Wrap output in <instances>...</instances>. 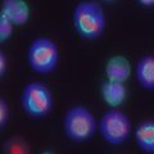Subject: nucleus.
Instances as JSON below:
<instances>
[{
    "mask_svg": "<svg viewBox=\"0 0 154 154\" xmlns=\"http://www.w3.org/2000/svg\"><path fill=\"white\" fill-rule=\"evenodd\" d=\"M72 25L81 38L88 41L98 40L107 26L103 7L94 0L80 2L72 12Z\"/></svg>",
    "mask_w": 154,
    "mask_h": 154,
    "instance_id": "nucleus-1",
    "label": "nucleus"
},
{
    "mask_svg": "<svg viewBox=\"0 0 154 154\" xmlns=\"http://www.w3.org/2000/svg\"><path fill=\"white\" fill-rule=\"evenodd\" d=\"M63 132L69 141L82 144L98 132V121L93 112L84 105H72L63 117Z\"/></svg>",
    "mask_w": 154,
    "mask_h": 154,
    "instance_id": "nucleus-2",
    "label": "nucleus"
},
{
    "mask_svg": "<svg viewBox=\"0 0 154 154\" xmlns=\"http://www.w3.org/2000/svg\"><path fill=\"white\" fill-rule=\"evenodd\" d=\"M26 60L32 72L37 75H49L57 69L59 63V48L51 38L38 36L28 45Z\"/></svg>",
    "mask_w": 154,
    "mask_h": 154,
    "instance_id": "nucleus-3",
    "label": "nucleus"
},
{
    "mask_svg": "<svg viewBox=\"0 0 154 154\" xmlns=\"http://www.w3.org/2000/svg\"><path fill=\"white\" fill-rule=\"evenodd\" d=\"M19 100L23 112L32 119L46 118L54 107V99L50 89L40 81H32L25 85Z\"/></svg>",
    "mask_w": 154,
    "mask_h": 154,
    "instance_id": "nucleus-4",
    "label": "nucleus"
},
{
    "mask_svg": "<svg viewBox=\"0 0 154 154\" xmlns=\"http://www.w3.org/2000/svg\"><path fill=\"white\" fill-rule=\"evenodd\" d=\"M132 125L126 113L118 108L105 110L98 122V132L103 140L112 146H119L131 136Z\"/></svg>",
    "mask_w": 154,
    "mask_h": 154,
    "instance_id": "nucleus-5",
    "label": "nucleus"
},
{
    "mask_svg": "<svg viewBox=\"0 0 154 154\" xmlns=\"http://www.w3.org/2000/svg\"><path fill=\"white\" fill-rule=\"evenodd\" d=\"M0 14L5 16L16 27H22L30 21L31 9L26 0H3Z\"/></svg>",
    "mask_w": 154,
    "mask_h": 154,
    "instance_id": "nucleus-6",
    "label": "nucleus"
},
{
    "mask_svg": "<svg viewBox=\"0 0 154 154\" xmlns=\"http://www.w3.org/2000/svg\"><path fill=\"white\" fill-rule=\"evenodd\" d=\"M100 96L107 107L119 108L127 99V88L125 82L105 79L100 86Z\"/></svg>",
    "mask_w": 154,
    "mask_h": 154,
    "instance_id": "nucleus-7",
    "label": "nucleus"
},
{
    "mask_svg": "<svg viewBox=\"0 0 154 154\" xmlns=\"http://www.w3.org/2000/svg\"><path fill=\"white\" fill-rule=\"evenodd\" d=\"M104 75L108 80L126 84L131 76V63L125 55H113L104 66Z\"/></svg>",
    "mask_w": 154,
    "mask_h": 154,
    "instance_id": "nucleus-8",
    "label": "nucleus"
},
{
    "mask_svg": "<svg viewBox=\"0 0 154 154\" xmlns=\"http://www.w3.org/2000/svg\"><path fill=\"white\" fill-rule=\"evenodd\" d=\"M137 84L146 91H154V54H146L137 60L134 69Z\"/></svg>",
    "mask_w": 154,
    "mask_h": 154,
    "instance_id": "nucleus-9",
    "label": "nucleus"
},
{
    "mask_svg": "<svg viewBox=\"0 0 154 154\" xmlns=\"http://www.w3.org/2000/svg\"><path fill=\"white\" fill-rule=\"evenodd\" d=\"M135 144L141 153L154 154V119L141 121L135 128Z\"/></svg>",
    "mask_w": 154,
    "mask_h": 154,
    "instance_id": "nucleus-10",
    "label": "nucleus"
},
{
    "mask_svg": "<svg viewBox=\"0 0 154 154\" xmlns=\"http://www.w3.org/2000/svg\"><path fill=\"white\" fill-rule=\"evenodd\" d=\"M30 152V144L26 141V139L21 136H13L8 139L3 145V153L7 154H28Z\"/></svg>",
    "mask_w": 154,
    "mask_h": 154,
    "instance_id": "nucleus-11",
    "label": "nucleus"
},
{
    "mask_svg": "<svg viewBox=\"0 0 154 154\" xmlns=\"http://www.w3.org/2000/svg\"><path fill=\"white\" fill-rule=\"evenodd\" d=\"M14 27L16 26H14L5 16L0 14V42H2V44L7 42L9 38L13 36Z\"/></svg>",
    "mask_w": 154,
    "mask_h": 154,
    "instance_id": "nucleus-12",
    "label": "nucleus"
},
{
    "mask_svg": "<svg viewBox=\"0 0 154 154\" xmlns=\"http://www.w3.org/2000/svg\"><path fill=\"white\" fill-rule=\"evenodd\" d=\"M11 118V109L5 98H0V128L4 130L9 123Z\"/></svg>",
    "mask_w": 154,
    "mask_h": 154,
    "instance_id": "nucleus-13",
    "label": "nucleus"
},
{
    "mask_svg": "<svg viewBox=\"0 0 154 154\" xmlns=\"http://www.w3.org/2000/svg\"><path fill=\"white\" fill-rule=\"evenodd\" d=\"M8 71V59L4 50H0V77H4Z\"/></svg>",
    "mask_w": 154,
    "mask_h": 154,
    "instance_id": "nucleus-14",
    "label": "nucleus"
},
{
    "mask_svg": "<svg viewBox=\"0 0 154 154\" xmlns=\"http://www.w3.org/2000/svg\"><path fill=\"white\" fill-rule=\"evenodd\" d=\"M137 4H140L144 8H153L154 7V0H136Z\"/></svg>",
    "mask_w": 154,
    "mask_h": 154,
    "instance_id": "nucleus-15",
    "label": "nucleus"
},
{
    "mask_svg": "<svg viewBox=\"0 0 154 154\" xmlns=\"http://www.w3.org/2000/svg\"><path fill=\"white\" fill-rule=\"evenodd\" d=\"M105 3H113V2H117V0H103Z\"/></svg>",
    "mask_w": 154,
    "mask_h": 154,
    "instance_id": "nucleus-16",
    "label": "nucleus"
}]
</instances>
